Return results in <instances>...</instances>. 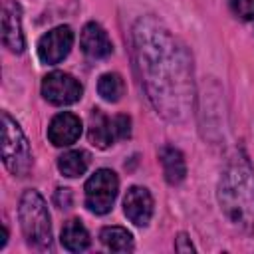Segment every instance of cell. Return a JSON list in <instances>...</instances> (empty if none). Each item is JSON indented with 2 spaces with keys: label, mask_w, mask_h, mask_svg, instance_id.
<instances>
[{
  "label": "cell",
  "mask_w": 254,
  "mask_h": 254,
  "mask_svg": "<svg viewBox=\"0 0 254 254\" xmlns=\"http://www.w3.org/2000/svg\"><path fill=\"white\" fill-rule=\"evenodd\" d=\"M133 42L141 77L155 109L171 121L185 119L192 103L190 60L185 48L151 18H141L135 24Z\"/></svg>",
  "instance_id": "1"
},
{
  "label": "cell",
  "mask_w": 254,
  "mask_h": 254,
  "mask_svg": "<svg viewBox=\"0 0 254 254\" xmlns=\"http://www.w3.org/2000/svg\"><path fill=\"white\" fill-rule=\"evenodd\" d=\"M218 200L224 214L236 224L254 220V169L244 155L230 159L218 183Z\"/></svg>",
  "instance_id": "2"
},
{
  "label": "cell",
  "mask_w": 254,
  "mask_h": 254,
  "mask_svg": "<svg viewBox=\"0 0 254 254\" xmlns=\"http://www.w3.org/2000/svg\"><path fill=\"white\" fill-rule=\"evenodd\" d=\"M20 226L26 236L28 246L34 250H50L52 248V224H50V212L46 206V200L42 194L34 189L26 190L20 198L18 206Z\"/></svg>",
  "instance_id": "3"
},
{
  "label": "cell",
  "mask_w": 254,
  "mask_h": 254,
  "mask_svg": "<svg viewBox=\"0 0 254 254\" xmlns=\"http://www.w3.org/2000/svg\"><path fill=\"white\" fill-rule=\"evenodd\" d=\"M2 161L4 167L16 177L28 175L32 167V151L28 139L20 125L6 111H2Z\"/></svg>",
  "instance_id": "4"
},
{
  "label": "cell",
  "mask_w": 254,
  "mask_h": 254,
  "mask_svg": "<svg viewBox=\"0 0 254 254\" xmlns=\"http://www.w3.org/2000/svg\"><path fill=\"white\" fill-rule=\"evenodd\" d=\"M119 190V179L111 169L95 171L85 183V206L95 214L111 210Z\"/></svg>",
  "instance_id": "5"
},
{
  "label": "cell",
  "mask_w": 254,
  "mask_h": 254,
  "mask_svg": "<svg viewBox=\"0 0 254 254\" xmlns=\"http://www.w3.org/2000/svg\"><path fill=\"white\" fill-rule=\"evenodd\" d=\"M42 95L54 105H71L81 97V85L65 71H52L42 81Z\"/></svg>",
  "instance_id": "6"
},
{
  "label": "cell",
  "mask_w": 254,
  "mask_h": 254,
  "mask_svg": "<svg viewBox=\"0 0 254 254\" xmlns=\"http://www.w3.org/2000/svg\"><path fill=\"white\" fill-rule=\"evenodd\" d=\"M73 46V32L69 26H58L44 34L38 42V56L44 64H60Z\"/></svg>",
  "instance_id": "7"
},
{
  "label": "cell",
  "mask_w": 254,
  "mask_h": 254,
  "mask_svg": "<svg viewBox=\"0 0 254 254\" xmlns=\"http://www.w3.org/2000/svg\"><path fill=\"white\" fill-rule=\"evenodd\" d=\"M125 216L135 226H147L153 216V196L145 187H131L123 200Z\"/></svg>",
  "instance_id": "8"
},
{
  "label": "cell",
  "mask_w": 254,
  "mask_h": 254,
  "mask_svg": "<svg viewBox=\"0 0 254 254\" xmlns=\"http://www.w3.org/2000/svg\"><path fill=\"white\" fill-rule=\"evenodd\" d=\"M2 42L14 54H22L26 48V40L22 34L20 6L12 0H8L2 10Z\"/></svg>",
  "instance_id": "9"
},
{
  "label": "cell",
  "mask_w": 254,
  "mask_h": 254,
  "mask_svg": "<svg viewBox=\"0 0 254 254\" xmlns=\"http://www.w3.org/2000/svg\"><path fill=\"white\" fill-rule=\"evenodd\" d=\"M81 135V119L69 111L58 113L48 127V139L56 147H67L75 143Z\"/></svg>",
  "instance_id": "10"
},
{
  "label": "cell",
  "mask_w": 254,
  "mask_h": 254,
  "mask_svg": "<svg viewBox=\"0 0 254 254\" xmlns=\"http://www.w3.org/2000/svg\"><path fill=\"white\" fill-rule=\"evenodd\" d=\"M79 44H81L83 54L91 60L107 58L113 52V44H111L107 32L97 22H89L83 26L81 36H79Z\"/></svg>",
  "instance_id": "11"
},
{
  "label": "cell",
  "mask_w": 254,
  "mask_h": 254,
  "mask_svg": "<svg viewBox=\"0 0 254 254\" xmlns=\"http://www.w3.org/2000/svg\"><path fill=\"white\" fill-rule=\"evenodd\" d=\"M89 141L97 147V149H107L109 145H113L115 141H119L117 137V129H115V117H107L101 109L93 107L89 113V129H87Z\"/></svg>",
  "instance_id": "12"
},
{
  "label": "cell",
  "mask_w": 254,
  "mask_h": 254,
  "mask_svg": "<svg viewBox=\"0 0 254 254\" xmlns=\"http://www.w3.org/2000/svg\"><path fill=\"white\" fill-rule=\"evenodd\" d=\"M159 159H161L163 173H165V179H167L169 185H179V183L185 181V177H187V163H185L183 153L177 147H171V145L161 147L159 149Z\"/></svg>",
  "instance_id": "13"
},
{
  "label": "cell",
  "mask_w": 254,
  "mask_h": 254,
  "mask_svg": "<svg viewBox=\"0 0 254 254\" xmlns=\"http://www.w3.org/2000/svg\"><path fill=\"white\" fill-rule=\"evenodd\" d=\"M62 246L69 252H81L89 246V232L81 220L71 218L62 228Z\"/></svg>",
  "instance_id": "14"
},
{
  "label": "cell",
  "mask_w": 254,
  "mask_h": 254,
  "mask_svg": "<svg viewBox=\"0 0 254 254\" xmlns=\"http://www.w3.org/2000/svg\"><path fill=\"white\" fill-rule=\"evenodd\" d=\"M99 240L111 252H131L133 250V236L123 226H105V228H101Z\"/></svg>",
  "instance_id": "15"
},
{
  "label": "cell",
  "mask_w": 254,
  "mask_h": 254,
  "mask_svg": "<svg viewBox=\"0 0 254 254\" xmlns=\"http://www.w3.org/2000/svg\"><path fill=\"white\" fill-rule=\"evenodd\" d=\"M87 167H89V155H87L85 151H81V149H77V151H67V153H64V155L58 159V169H60V173H62L64 177H69V179L83 175V173L87 171Z\"/></svg>",
  "instance_id": "16"
},
{
  "label": "cell",
  "mask_w": 254,
  "mask_h": 254,
  "mask_svg": "<svg viewBox=\"0 0 254 254\" xmlns=\"http://www.w3.org/2000/svg\"><path fill=\"white\" fill-rule=\"evenodd\" d=\"M97 91H99V95H101L105 101L115 103V101H119L121 95L125 93V83H123V79H121L119 73L109 71V73H103V75L99 77V81H97Z\"/></svg>",
  "instance_id": "17"
},
{
  "label": "cell",
  "mask_w": 254,
  "mask_h": 254,
  "mask_svg": "<svg viewBox=\"0 0 254 254\" xmlns=\"http://www.w3.org/2000/svg\"><path fill=\"white\" fill-rule=\"evenodd\" d=\"M232 10L242 20H254V0H232Z\"/></svg>",
  "instance_id": "18"
},
{
  "label": "cell",
  "mask_w": 254,
  "mask_h": 254,
  "mask_svg": "<svg viewBox=\"0 0 254 254\" xmlns=\"http://www.w3.org/2000/svg\"><path fill=\"white\" fill-rule=\"evenodd\" d=\"M54 202L60 208H69L71 206V190L69 189H58L54 194Z\"/></svg>",
  "instance_id": "19"
},
{
  "label": "cell",
  "mask_w": 254,
  "mask_h": 254,
  "mask_svg": "<svg viewBox=\"0 0 254 254\" xmlns=\"http://www.w3.org/2000/svg\"><path fill=\"white\" fill-rule=\"evenodd\" d=\"M175 250L177 252H194V246L190 244V240L187 238V234H179L175 240Z\"/></svg>",
  "instance_id": "20"
},
{
  "label": "cell",
  "mask_w": 254,
  "mask_h": 254,
  "mask_svg": "<svg viewBox=\"0 0 254 254\" xmlns=\"http://www.w3.org/2000/svg\"><path fill=\"white\" fill-rule=\"evenodd\" d=\"M6 240H8V230H6V226H2V238H0V248H4V246H6Z\"/></svg>",
  "instance_id": "21"
}]
</instances>
